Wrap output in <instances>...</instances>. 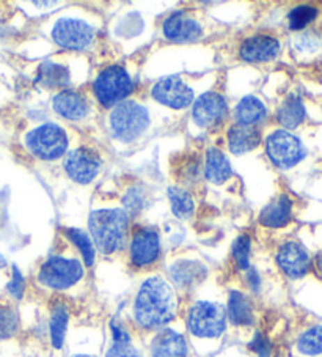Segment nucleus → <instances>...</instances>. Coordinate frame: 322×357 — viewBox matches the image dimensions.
Masks as SVG:
<instances>
[{
  "label": "nucleus",
  "mask_w": 322,
  "mask_h": 357,
  "mask_svg": "<svg viewBox=\"0 0 322 357\" xmlns=\"http://www.w3.org/2000/svg\"><path fill=\"white\" fill-rule=\"evenodd\" d=\"M178 312L176 293L162 277H150L141 283L134 299V319L141 329L159 331L171 323Z\"/></svg>",
  "instance_id": "obj_1"
},
{
  "label": "nucleus",
  "mask_w": 322,
  "mask_h": 357,
  "mask_svg": "<svg viewBox=\"0 0 322 357\" xmlns=\"http://www.w3.org/2000/svg\"><path fill=\"white\" fill-rule=\"evenodd\" d=\"M91 241L104 255H114L125 249L129 238V216L125 209L102 208L90 214Z\"/></svg>",
  "instance_id": "obj_2"
},
{
  "label": "nucleus",
  "mask_w": 322,
  "mask_h": 357,
  "mask_svg": "<svg viewBox=\"0 0 322 357\" xmlns=\"http://www.w3.org/2000/svg\"><path fill=\"white\" fill-rule=\"evenodd\" d=\"M150 112L135 101H123L115 106L109 116V129L120 142H134L150 126Z\"/></svg>",
  "instance_id": "obj_3"
},
{
  "label": "nucleus",
  "mask_w": 322,
  "mask_h": 357,
  "mask_svg": "<svg viewBox=\"0 0 322 357\" xmlns=\"http://www.w3.org/2000/svg\"><path fill=\"white\" fill-rule=\"evenodd\" d=\"M93 91L102 107H115L123 102L134 91V81L125 68L120 65H110L99 71Z\"/></svg>",
  "instance_id": "obj_4"
},
{
  "label": "nucleus",
  "mask_w": 322,
  "mask_h": 357,
  "mask_svg": "<svg viewBox=\"0 0 322 357\" xmlns=\"http://www.w3.org/2000/svg\"><path fill=\"white\" fill-rule=\"evenodd\" d=\"M84 264L77 258L52 255L41 264L38 271V282L49 290L63 291L82 280Z\"/></svg>",
  "instance_id": "obj_5"
},
{
  "label": "nucleus",
  "mask_w": 322,
  "mask_h": 357,
  "mask_svg": "<svg viewBox=\"0 0 322 357\" xmlns=\"http://www.w3.org/2000/svg\"><path fill=\"white\" fill-rule=\"evenodd\" d=\"M68 134L61 126L46 123L32 129L26 137L27 150L41 161H55L68 150Z\"/></svg>",
  "instance_id": "obj_6"
},
{
  "label": "nucleus",
  "mask_w": 322,
  "mask_h": 357,
  "mask_svg": "<svg viewBox=\"0 0 322 357\" xmlns=\"http://www.w3.org/2000/svg\"><path fill=\"white\" fill-rule=\"evenodd\" d=\"M227 310L224 307L200 301L190 307L187 315V328L192 335L200 338H217L227 329Z\"/></svg>",
  "instance_id": "obj_7"
},
{
  "label": "nucleus",
  "mask_w": 322,
  "mask_h": 357,
  "mask_svg": "<svg viewBox=\"0 0 322 357\" xmlns=\"http://www.w3.org/2000/svg\"><path fill=\"white\" fill-rule=\"evenodd\" d=\"M266 151H268L272 164L277 165L278 169L294 167L307 155L300 139L284 129L274 131L269 135L266 140Z\"/></svg>",
  "instance_id": "obj_8"
},
{
  "label": "nucleus",
  "mask_w": 322,
  "mask_h": 357,
  "mask_svg": "<svg viewBox=\"0 0 322 357\" xmlns=\"http://www.w3.org/2000/svg\"><path fill=\"white\" fill-rule=\"evenodd\" d=\"M96 32L90 24L80 20H60L52 29V40L55 45L68 51H85L95 41Z\"/></svg>",
  "instance_id": "obj_9"
},
{
  "label": "nucleus",
  "mask_w": 322,
  "mask_h": 357,
  "mask_svg": "<svg viewBox=\"0 0 322 357\" xmlns=\"http://www.w3.org/2000/svg\"><path fill=\"white\" fill-rule=\"evenodd\" d=\"M102 169V159L90 146H79L66 156L65 172L74 183L90 184Z\"/></svg>",
  "instance_id": "obj_10"
},
{
  "label": "nucleus",
  "mask_w": 322,
  "mask_h": 357,
  "mask_svg": "<svg viewBox=\"0 0 322 357\" xmlns=\"http://www.w3.org/2000/svg\"><path fill=\"white\" fill-rule=\"evenodd\" d=\"M129 257L134 268L145 269L153 266L160 257V238L158 231L148 227L135 229L129 241Z\"/></svg>",
  "instance_id": "obj_11"
},
{
  "label": "nucleus",
  "mask_w": 322,
  "mask_h": 357,
  "mask_svg": "<svg viewBox=\"0 0 322 357\" xmlns=\"http://www.w3.org/2000/svg\"><path fill=\"white\" fill-rule=\"evenodd\" d=\"M151 95L170 109H185L194 101V91L179 76H169L154 84Z\"/></svg>",
  "instance_id": "obj_12"
},
{
  "label": "nucleus",
  "mask_w": 322,
  "mask_h": 357,
  "mask_svg": "<svg viewBox=\"0 0 322 357\" xmlns=\"http://www.w3.org/2000/svg\"><path fill=\"white\" fill-rule=\"evenodd\" d=\"M228 115V104L225 98L215 91H208L198 96L192 109V116L198 126L214 129L225 121Z\"/></svg>",
  "instance_id": "obj_13"
},
{
  "label": "nucleus",
  "mask_w": 322,
  "mask_h": 357,
  "mask_svg": "<svg viewBox=\"0 0 322 357\" xmlns=\"http://www.w3.org/2000/svg\"><path fill=\"white\" fill-rule=\"evenodd\" d=\"M277 264L289 279H302L312 268V258L302 244L288 241L277 252Z\"/></svg>",
  "instance_id": "obj_14"
},
{
  "label": "nucleus",
  "mask_w": 322,
  "mask_h": 357,
  "mask_svg": "<svg viewBox=\"0 0 322 357\" xmlns=\"http://www.w3.org/2000/svg\"><path fill=\"white\" fill-rule=\"evenodd\" d=\"M280 54V43L270 35H253L247 38L239 49V57L249 63H264L277 59Z\"/></svg>",
  "instance_id": "obj_15"
},
{
  "label": "nucleus",
  "mask_w": 322,
  "mask_h": 357,
  "mask_svg": "<svg viewBox=\"0 0 322 357\" xmlns=\"http://www.w3.org/2000/svg\"><path fill=\"white\" fill-rule=\"evenodd\" d=\"M162 33L169 41L183 45V43H192L200 38L201 26L183 11H176L164 21Z\"/></svg>",
  "instance_id": "obj_16"
},
{
  "label": "nucleus",
  "mask_w": 322,
  "mask_h": 357,
  "mask_svg": "<svg viewBox=\"0 0 322 357\" xmlns=\"http://www.w3.org/2000/svg\"><path fill=\"white\" fill-rule=\"evenodd\" d=\"M54 110L66 120L79 121L86 119L90 112V104L85 95L76 90H63L54 96Z\"/></svg>",
  "instance_id": "obj_17"
},
{
  "label": "nucleus",
  "mask_w": 322,
  "mask_h": 357,
  "mask_svg": "<svg viewBox=\"0 0 322 357\" xmlns=\"http://www.w3.org/2000/svg\"><path fill=\"white\" fill-rule=\"evenodd\" d=\"M187 353L184 335L173 329L160 331L151 343V357H187Z\"/></svg>",
  "instance_id": "obj_18"
},
{
  "label": "nucleus",
  "mask_w": 322,
  "mask_h": 357,
  "mask_svg": "<svg viewBox=\"0 0 322 357\" xmlns=\"http://www.w3.org/2000/svg\"><path fill=\"white\" fill-rule=\"evenodd\" d=\"M293 218V202L288 195H278L259 213V224L268 229H282L288 225Z\"/></svg>",
  "instance_id": "obj_19"
},
{
  "label": "nucleus",
  "mask_w": 322,
  "mask_h": 357,
  "mask_svg": "<svg viewBox=\"0 0 322 357\" xmlns=\"http://www.w3.org/2000/svg\"><path fill=\"white\" fill-rule=\"evenodd\" d=\"M261 144V134L255 126L233 125L228 131V146L234 155H244Z\"/></svg>",
  "instance_id": "obj_20"
},
{
  "label": "nucleus",
  "mask_w": 322,
  "mask_h": 357,
  "mask_svg": "<svg viewBox=\"0 0 322 357\" xmlns=\"http://www.w3.org/2000/svg\"><path fill=\"white\" fill-rule=\"evenodd\" d=\"M227 318L234 326H252L255 323V310L252 301L243 291H231L228 298Z\"/></svg>",
  "instance_id": "obj_21"
},
{
  "label": "nucleus",
  "mask_w": 322,
  "mask_h": 357,
  "mask_svg": "<svg viewBox=\"0 0 322 357\" xmlns=\"http://www.w3.org/2000/svg\"><path fill=\"white\" fill-rule=\"evenodd\" d=\"M233 175L231 164L217 149H209L204 159V176L213 184H224Z\"/></svg>",
  "instance_id": "obj_22"
},
{
  "label": "nucleus",
  "mask_w": 322,
  "mask_h": 357,
  "mask_svg": "<svg viewBox=\"0 0 322 357\" xmlns=\"http://www.w3.org/2000/svg\"><path fill=\"white\" fill-rule=\"evenodd\" d=\"M266 116H268V109H266L264 102L252 95L244 96L234 109V119H236L238 125L256 128L258 123L266 120Z\"/></svg>",
  "instance_id": "obj_23"
},
{
  "label": "nucleus",
  "mask_w": 322,
  "mask_h": 357,
  "mask_svg": "<svg viewBox=\"0 0 322 357\" xmlns=\"http://www.w3.org/2000/svg\"><path fill=\"white\" fill-rule=\"evenodd\" d=\"M305 116V106H303L300 98L294 95L288 96L277 110V120L284 128V131H286V129H296L297 126L302 125Z\"/></svg>",
  "instance_id": "obj_24"
},
{
  "label": "nucleus",
  "mask_w": 322,
  "mask_h": 357,
  "mask_svg": "<svg viewBox=\"0 0 322 357\" xmlns=\"http://www.w3.org/2000/svg\"><path fill=\"white\" fill-rule=\"evenodd\" d=\"M170 275L178 287L184 288L194 285L195 282H200L206 275V268L198 261L181 260L170 268Z\"/></svg>",
  "instance_id": "obj_25"
},
{
  "label": "nucleus",
  "mask_w": 322,
  "mask_h": 357,
  "mask_svg": "<svg viewBox=\"0 0 322 357\" xmlns=\"http://www.w3.org/2000/svg\"><path fill=\"white\" fill-rule=\"evenodd\" d=\"M68 323H70V309L65 303H55L51 310V319H49V331H51V342L54 348L60 349L65 343Z\"/></svg>",
  "instance_id": "obj_26"
},
{
  "label": "nucleus",
  "mask_w": 322,
  "mask_h": 357,
  "mask_svg": "<svg viewBox=\"0 0 322 357\" xmlns=\"http://www.w3.org/2000/svg\"><path fill=\"white\" fill-rule=\"evenodd\" d=\"M36 82L46 89L65 87V85L70 84V73H68L63 65L54 63V61H45L38 68Z\"/></svg>",
  "instance_id": "obj_27"
},
{
  "label": "nucleus",
  "mask_w": 322,
  "mask_h": 357,
  "mask_svg": "<svg viewBox=\"0 0 322 357\" xmlns=\"http://www.w3.org/2000/svg\"><path fill=\"white\" fill-rule=\"evenodd\" d=\"M169 200L171 213L179 219H189L195 213V200L189 190L171 186L169 189Z\"/></svg>",
  "instance_id": "obj_28"
},
{
  "label": "nucleus",
  "mask_w": 322,
  "mask_h": 357,
  "mask_svg": "<svg viewBox=\"0 0 322 357\" xmlns=\"http://www.w3.org/2000/svg\"><path fill=\"white\" fill-rule=\"evenodd\" d=\"M65 236L70 239L74 245H76L77 250L80 252V255H82L85 266H93V263H95V257H96V249H95V244L91 241V238L82 230H77V229H66Z\"/></svg>",
  "instance_id": "obj_29"
},
{
  "label": "nucleus",
  "mask_w": 322,
  "mask_h": 357,
  "mask_svg": "<svg viewBox=\"0 0 322 357\" xmlns=\"http://www.w3.org/2000/svg\"><path fill=\"white\" fill-rule=\"evenodd\" d=\"M297 349L300 354L309 357L322 354V324L303 332L297 340Z\"/></svg>",
  "instance_id": "obj_30"
},
{
  "label": "nucleus",
  "mask_w": 322,
  "mask_h": 357,
  "mask_svg": "<svg viewBox=\"0 0 322 357\" xmlns=\"http://www.w3.org/2000/svg\"><path fill=\"white\" fill-rule=\"evenodd\" d=\"M318 17V8L312 5H299L289 11L288 22L289 29L302 30L305 29L309 22H313Z\"/></svg>",
  "instance_id": "obj_31"
},
{
  "label": "nucleus",
  "mask_w": 322,
  "mask_h": 357,
  "mask_svg": "<svg viewBox=\"0 0 322 357\" xmlns=\"http://www.w3.org/2000/svg\"><path fill=\"white\" fill-rule=\"evenodd\" d=\"M20 328V317L10 305H0V342L13 337Z\"/></svg>",
  "instance_id": "obj_32"
},
{
  "label": "nucleus",
  "mask_w": 322,
  "mask_h": 357,
  "mask_svg": "<svg viewBox=\"0 0 322 357\" xmlns=\"http://www.w3.org/2000/svg\"><path fill=\"white\" fill-rule=\"evenodd\" d=\"M250 254H252V239L249 235H239L233 243V258L239 269L247 271L250 268Z\"/></svg>",
  "instance_id": "obj_33"
},
{
  "label": "nucleus",
  "mask_w": 322,
  "mask_h": 357,
  "mask_svg": "<svg viewBox=\"0 0 322 357\" xmlns=\"http://www.w3.org/2000/svg\"><path fill=\"white\" fill-rule=\"evenodd\" d=\"M123 203H125L126 209L125 211L129 214H139L141 209L145 208V203H146V197L144 194V190L140 188H132L128 190V194L125 195V199H123Z\"/></svg>",
  "instance_id": "obj_34"
},
{
  "label": "nucleus",
  "mask_w": 322,
  "mask_h": 357,
  "mask_svg": "<svg viewBox=\"0 0 322 357\" xmlns=\"http://www.w3.org/2000/svg\"><path fill=\"white\" fill-rule=\"evenodd\" d=\"M201 176V167H200V161L198 159H189L185 161L181 169H179V178L184 184H197L200 181Z\"/></svg>",
  "instance_id": "obj_35"
},
{
  "label": "nucleus",
  "mask_w": 322,
  "mask_h": 357,
  "mask_svg": "<svg viewBox=\"0 0 322 357\" xmlns=\"http://www.w3.org/2000/svg\"><path fill=\"white\" fill-rule=\"evenodd\" d=\"M105 357H141V354L132 342H112Z\"/></svg>",
  "instance_id": "obj_36"
},
{
  "label": "nucleus",
  "mask_w": 322,
  "mask_h": 357,
  "mask_svg": "<svg viewBox=\"0 0 322 357\" xmlns=\"http://www.w3.org/2000/svg\"><path fill=\"white\" fill-rule=\"evenodd\" d=\"M7 291L10 293V296H13L15 299H22L24 291H26V279L17 266L11 268V279L7 285Z\"/></svg>",
  "instance_id": "obj_37"
},
{
  "label": "nucleus",
  "mask_w": 322,
  "mask_h": 357,
  "mask_svg": "<svg viewBox=\"0 0 322 357\" xmlns=\"http://www.w3.org/2000/svg\"><path fill=\"white\" fill-rule=\"evenodd\" d=\"M250 349L258 357H270L272 356V343L264 334H256L250 342Z\"/></svg>",
  "instance_id": "obj_38"
},
{
  "label": "nucleus",
  "mask_w": 322,
  "mask_h": 357,
  "mask_svg": "<svg viewBox=\"0 0 322 357\" xmlns=\"http://www.w3.org/2000/svg\"><path fill=\"white\" fill-rule=\"evenodd\" d=\"M110 332H112V342H132L131 334H129L126 326L116 321V319L110 321Z\"/></svg>",
  "instance_id": "obj_39"
},
{
  "label": "nucleus",
  "mask_w": 322,
  "mask_h": 357,
  "mask_svg": "<svg viewBox=\"0 0 322 357\" xmlns=\"http://www.w3.org/2000/svg\"><path fill=\"white\" fill-rule=\"evenodd\" d=\"M245 280H247V285H249L252 291H255V293L259 291V288H261V277H259L258 271L255 268L250 266L249 269H247Z\"/></svg>",
  "instance_id": "obj_40"
},
{
  "label": "nucleus",
  "mask_w": 322,
  "mask_h": 357,
  "mask_svg": "<svg viewBox=\"0 0 322 357\" xmlns=\"http://www.w3.org/2000/svg\"><path fill=\"white\" fill-rule=\"evenodd\" d=\"M5 266H7V260H5V257L0 254V271H2Z\"/></svg>",
  "instance_id": "obj_41"
},
{
  "label": "nucleus",
  "mask_w": 322,
  "mask_h": 357,
  "mask_svg": "<svg viewBox=\"0 0 322 357\" xmlns=\"http://www.w3.org/2000/svg\"><path fill=\"white\" fill-rule=\"evenodd\" d=\"M71 357H95V356H89V354H76V356H71Z\"/></svg>",
  "instance_id": "obj_42"
}]
</instances>
